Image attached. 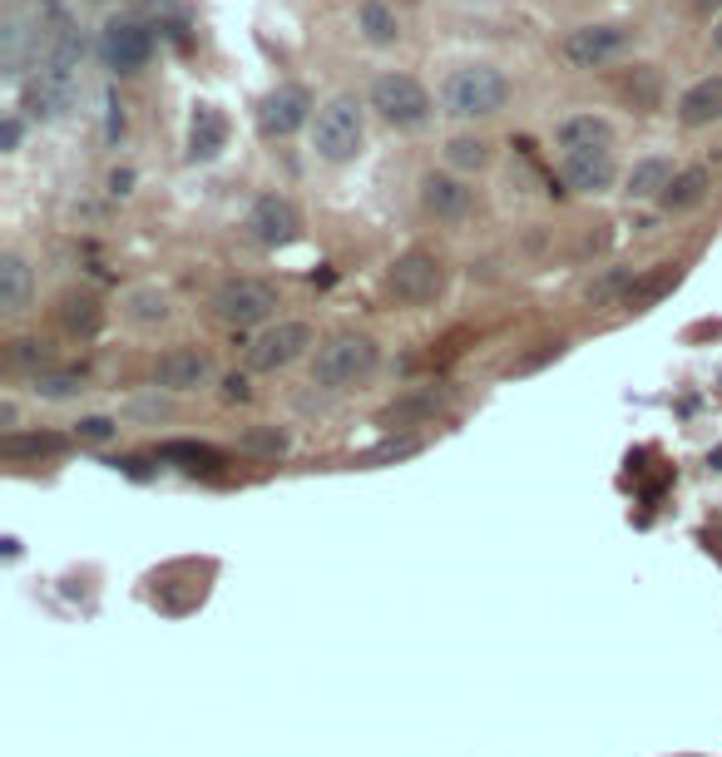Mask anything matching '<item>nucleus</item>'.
<instances>
[{
	"label": "nucleus",
	"mask_w": 722,
	"mask_h": 757,
	"mask_svg": "<svg viewBox=\"0 0 722 757\" xmlns=\"http://www.w3.org/2000/svg\"><path fill=\"white\" fill-rule=\"evenodd\" d=\"M504 100H510V80L495 65H460L441 85V104L455 120H490L504 110Z\"/></svg>",
	"instance_id": "obj_1"
},
{
	"label": "nucleus",
	"mask_w": 722,
	"mask_h": 757,
	"mask_svg": "<svg viewBox=\"0 0 722 757\" xmlns=\"http://www.w3.org/2000/svg\"><path fill=\"white\" fill-rule=\"evenodd\" d=\"M312 140H316V154H322L326 164L356 159V149H362V104H356L352 94H336V100H326L322 110H316Z\"/></svg>",
	"instance_id": "obj_2"
},
{
	"label": "nucleus",
	"mask_w": 722,
	"mask_h": 757,
	"mask_svg": "<svg viewBox=\"0 0 722 757\" xmlns=\"http://www.w3.org/2000/svg\"><path fill=\"white\" fill-rule=\"evenodd\" d=\"M376 371V342L371 337H356V332H342L332 337L322 352H316V387H356Z\"/></svg>",
	"instance_id": "obj_3"
},
{
	"label": "nucleus",
	"mask_w": 722,
	"mask_h": 757,
	"mask_svg": "<svg viewBox=\"0 0 722 757\" xmlns=\"http://www.w3.org/2000/svg\"><path fill=\"white\" fill-rule=\"evenodd\" d=\"M371 110L381 114L386 124H396V130H421L425 120H431V94H425L421 80H411V75H376L371 80Z\"/></svg>",
	"instance_id": "obj_4"
},
{
	"label": "nucleus",
	"mask_w": 722,
	"mask_h": 757,
	"mask_svg": "<svg viewBox=\"0 0 722 757\" xmlns=\"http://www.w3.org/2000/svg\"><path fill=\"white\" fill-rule=\"evenodd\" d=\"M213 312L227 327H257V322H267L277 312V292L257 278H227L213 292Z\"/></svg>",
	"instance_id": "obj_5"
},
{
	"label": "nucleus",
	"mask_w": 722,
	"mask_h": 757,
	"mask_svg": "<svg viewBox=\"0 0 722 757\" xmlns=\"http://www.w3.org/2000/svg\"><path fill=\"white\" fill-rule=\"evenodd\" d=\"M386 288L396 292L401 302H411V308H425V302L441 298L445 288V268L435 253H401V258L391 263V272H386Z\"/></svg>",
	"instance_id": "obj_6"
},
{
	"label": "nucleus",
	"mask_w": 722,
	"mask_h": 757,
	"mask_svg": "<svg viewBox=\"0 0 722 757\" xmlns=\"http://www.w3.org/2000/svg\"><path fill=\"white\" fill-rule=\"evenodd\" d=\"M629 45H633V31H623V25H579V31L564 35V60L579 65V70H603Z\"/></svg>",
	"instance_id": "obj_7"
},
{
	"label": "nucleus",
	"mask_w": 722,
	"mask_h": 757,
	"mask_svg": "<svg viewBox=\"0 0 722 757\" xmlns=\"http://www.w3.org/2000/svg\"><path fill=\"white\" fill-rule=\"evenodd\" d=\"M307 347H312V327H307V322H277V327L257 332V337L247 342V367L253 371H277V367H287V361L302 357Z\"/></svg>",
	"instance_id": "obj_8"
},
{
	"label": "nucleus",
	"mask_w": 722,
	"mask_h": 757,
	"mask_svg": "<svg viewBox=\"0 0 722 757\" xmlns=\"http://www.w3.org/2000/svg\"><path fill=\"white\" fill-rule=\"evenodd\" d=\"M104 65L109 70H119V75H134V70H144L148 65V55H154V41H148V31L144 25H134V21H109L104 25Z\"/></svg>",
	"instance_id": "obj_9"
},
{
	"label": "nucleus",
	"mask_w": 722,
	"mask_h": 757,
	"mask_svg": "<svg viewBox=\"0 0 722 757\" xmlns=\"http://www.w3.org/2000/svg\"><path fill=\"white\" fill-rule=\"evenodd\" d=\"M307 110H312L307 90H297V85H282V90H273L263 100V110H257V130H263L267 140H287V134H297L307 124Z\"/></svg>",
	"instance_id": "obj_10"
},
{
	"label": "nucleus",
	"mask_w": 722,
	"mask_h": 757,
	"mask_svg": "<svg viewBox=\"0 0 722 757\" xmlns=\"http://www.w3.org/2000/svg\"><path fill=\"white\" fill-rule=\"evenodd\" d=\"M247 229H253L257 243H267V248H282V243H292L297 233H302V219H297L292 199H277V193H267V199L253 203V213H247Z\"/></svg>",
	"instance_id": "obj_11"
},
{
	"label": "nucleus",
	"mask_w": 722,
	"mask_h": 757,
	"mask_svg": "<svg viewBox=\"0 0 722 757\" xmlns=\"http://www.w3.org/2000/svg\"><path fill=\"white\" fill-rule=\"evenodd\" d=\"M208 377H213V361H208L203 352H193V347L164 352V357H158V367H154V381L164 391H193V387H203Z\"/></svg>",
	"instance_id": "obj_12"
},
{
	"label": "nucleus",
	"mask_w": 722,
	"mask_h": 757,
	"mask_svg": "<svg viewBox=\"0 0 722 757\" xmlns=\"http://www.w3.org/2000/svg\"><path fill=\"white\" fill-rule=\"evenodd\" d=\"M564 183L574 193H603L613 183V149H569L564 154Z\"/></svg>",
	"instance_id": "obj_13"
},
{
	"label": "nucleus",
	"mask_w": 722,
	"mask_h": 757,
	"mask_svg": "<svg viewBox=\"0 0 722 757\" xmlns=\"http://www.w3.org/2000/svg\"><path fill=\"white\" fill-rule=\"evenodd\" d=\"M421 203L435 219H465V213H470V189H465L460 179H451V174H425Z\"/></svg>",
	"instance_id": "obj_14"
},
{
	"label": "nucleus",
	"mask_w": 722,
	"mask_h": 757,
	"mask_svg": "<svg viewBox=\"0 0 722 757\" xmlns=\"http://www.w3.org/2000/svg\"><path fill=\"white\" fill-rule=\"evenodd\" d=\"M678 120L688 124V130H702V124L722 120V75H708V80H698L688 94H682Z\"/></svg>",
	"instance_id": "obj_15"
},
{
	"label": "nucleus",
	"mask_w": 722,
	"mask_h": 757,
	"mask_svg": "<svg viewBox=\"0 0 722 757\" xmlns=\"http://www.w3.org/2000/svg\"><path fill=\"white\" fill-rule=\"evenodd\" d=\"M613 144V130L609 120H599V114H569V120L559 124V149H609Z\"/></svg>",
	"instance_id": "obj_16"
},
{
	"label": "nucleus",
	"mask_w": 722,
	"mask_h": 757,
	"mask_svg": "<svg viewBox=\"0 0 722 757\" xmlns=\"http://www.w3.org/2000/svg\"><path fill=\"white\" fill-rule=\"evenodd\" d=\"M708 189H712V179H708V169H698V164H692V169H678L673 174V183L668 189H663V209L668 213H682V209H698L702 199H708Z\"/></svg>",
	"instance_id": "obj_17"
},
{
	"label": "nucleus",
	"mask_w": 722,
	"mask_h": 757,
	"mask_svg": "<svg viewBox=\"0 0 722 757\" xmlns=\"http://www.w3.org/2000/svg\"><path fill=\"white\" fill-rule=\"evenodd\" d=\"M223 140H227L223 114H218L213 104H198L193 130H188V154H193V159H213V154L223 149Z\"/></svg>",
	"instance_id": "obj_18"
},
{
	"label": "nucleus",
	"mask_w": 722,
	"mask_h": 757,
	"mask_svg": "<svg viewBox=\"0 0 722 757\" xmlns=\"http://www.w3.org/2000/svg\"><path fill=\"white\" fill-rule=\"evenodd\" d=\"M673 183V164L663 159V154H653V159H638L629 174V193L633 199H663V189Z\"/></svg>",
	"instance_id": "obj_19"
},
{
	"label": "nucleus",
	"mask_w": 722,
	"mask_h": 757,
	"mask_svg": "<svg viewBox=\"0 0 722 757\" xmlns=\"http://www.w3.org/2000/svg\"><path fill=\"white\" fill-rule=\"evenodd\" d=\"M25 302H30V268L15 253H5L0 258V312H25Z\"/></svg>",
	"instance_id": "obj_20"
},
{
	"label": "nucleus",
	"mask_w": 722,
	"mask_h": 757,
	"mask_svg": "<svg viewBox=\"0 0 722 757\" xmlns=\"http://www.w3.org/2000/svg\"><path fill=\"white\" fill-rule=\"evenodd\" d=\"M356 25H362V35L371 45H396V35H401V21H396V11H391V5H381V0H362Z\"/></svg>",
	"instance_id": "obj_21"
},
{
	"label": "nucleus",
	"mask_w": 722,
	"mask_h": 757,
	"mask_svg": "<svg viewBox=\"0 0 722 757\" xmlns=\"http://www.w3.org/2000/svg\"><path fill=\"white\" fill-rule=\"evenodd\" d=\"M124 318L138 322V327H158V322H168V298L158 288H134L124 292Z\"/></svg>",
	"instance_id": "obj_22"
},
{
	"label": "nucleus",
	"mask_w": 722,
	"mask_h": 757,
	"mask_svg": "<svg viewBox=\"0 0 722 757\" xmlns=\"http://www.w3.org/2000/svg\"><path fill=\"white\" fill-rule=\"evenodd\" d=\"M59 322H65V332H79V337H95L99 322H104V312H99V302L89 298H65V308H59Z\"/></svg>",
	"instance_id": "obj_23"
},
{
	"label": "nucleus",
	"mask_w": 722,
	"mask_h": 757,
	"mask_svg": "<svg viewBox=\"0 0 722 757\" xmlns=\"http://www.w3.org/2000/svg\"><path fill=\"white\" fill-rule=\"evenodd\" d=\"M59 450H65V441L59 436H5L0 441V456L5 460H25V456H59Z\"/></svg>",
	"instance_id": "obj_24"
},
{
	"label": "nucleus",
	"mask_w": 722,
	"mask_h": 757,
	"mask_svg": "<svg viewBox=\"0 0 722 757\" xmlns=\"http://www.w3.org/2000/svg\"><path fill=\"white\" fill-rule=\"evenodd\" d=\"M445 159H451V169H485V164H490V144L485 140H451L445 144Z\"/></svg>",
	"instance_id": "obj_25"
},
{
	"label": "nucleus",
	"mask_w": 722,
	"mask_h": 757,
	"mask_svg": "<svg viewBox=\"0 0 722 757\" xmlns=\"http://www.w3.org/2000/svg\"><path fill=\"white\" fill-rule=\"evenodd\" d=\"M237 446H243L247 456H282L287 436L277 426H253V431H243V441H237Z\"/></svg>",
	"instance_id": "obj_26"
},
{
	"label": "nucleus",
	"mask_w": 722,
	"mask_h": 757,
	"mask_svg": "<svg viewBox=\"0 0 722 757\" xmlns=\"http://www.w3.org/2000/svg\"><path fill=\"white\" fill-rule=\"evenodd\" d=\"M35 391L49 401L75 397V391H85V377H75V371H35Z\"/></svg>",
	"instance_id": "obj_27"
},
{
	"label": "nucleus",
	"mask_w": 722,
	"mask_h": 757,
	"mask_svg": "<svg viewBox=\"0 0 722 757\" xmlns=\"http://www.w3.org/2000/svg\"><path fill=\"white\" fill-rule=\"evenodd\" d=\"M435 407H441V397H435V391H421V397H411V401H396V407L386 411V421L401 426V421H411V416H431Z\"/></svg>",
	"instance_id": "obj_28"
},
{
	"label": "nucleus",
	"mask_w": 722,
	"mask_h": 757,
	"mask_svg": "<svg viewBox=\"0 0 722 757\" xmlns=\"http://www.w3.org/2000/svg\"><path fill=\"white\" fill-rule=\"evenodd\" d=\"M619 292H629V302H633V272H609L603 282H593V288H589V298L593 302H609V298H619Z\"/></svg>",
	"instance_id": "obj_29"
},
{
	"label": "nucleus",
	"mask_w": 722,
	"mask_h": 757,
	"mask_svg": "<svg viewBox=\"0 0 722 757\" xmlns=\"http://www.w3.org/2000/svg\"><path fill=\"white\" fill-rule=\"evenodd\" d=\"M164 456H168V460H193V470H198V466L213 470L218 460H223L218 450H208V446H164Z\"/></svg>",
	"instance_id": "obj_30"
},
{
	"label": "nucleus",
	"mask_w": 722,
	"mask_h": 757,
	"mask_svg": "<svg viewBox=\"0 0 722 757\" xmlns=\"http://www.w3.org/2000/svg\"><path fill=\"white\" fill-rule=\"evenodd\" d=\"M10 361H20V367H45V361H49V352L45 347H40V342H15V347H10Z\"/></svg>",
	"instance_id": "obj_31"
},
{
	"label": "nucleus",
	"mask_w": 722,
	"mask_h": 757,
	"mask_svg": "<svg viewBox=\"0 0 722 757\" xmlns=\"http://www.w3.org/2000/svg\"><path fill=\"white\" fill-rule=\"evenodd\" d=\"M114 436V421L109 416H85L79 421V441H109Z\"/></svg>",
	"instance_id": "obj_32"
},
{
	"label": "nucleus",
	"mask_w": 722,
	"mask_h": 757,
	"mask_svg": "<svg viewBox=\"0 0 722 757\" xmlns=\"http://www.w3.org/2000/svg\"><path fill=\"white\" fill-rule=\"evenodd\" d=\"M223 397L227 401H247V377H237V371H233V377L223 381Z\"/></svg>",
	"instance_id": "obj_33"
},
{
	"label": "nucleus",
	"mask_w": 722,
	"mask_h": 757,
	"mask_svg": "<svg viewBox=\"0 0 722 757\" xmlns=\"http://www.w3.org/2000/svg\"><path fill=\"white\" fill-rule=\"evenodd\" d=\"M698 11H722V0H692Z\"/></svg>",
	"instance_id": "obj_34"
},
{
	"label": "nucleus",
	"mask_w": 722,
	"mask_h": 757,
	"mask_svg": "<svg viewBox=\"0 0 722 757\" xmlns=\"http://www.w3.org/2000/svg\"><path fill=\"white\" fill-rule=\"evenodd\" d=\"M712 45H718V51H722V21H718V31H712Z\"/></svg>",
	"instance_id": "obj_35"
}]
</instances>
